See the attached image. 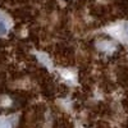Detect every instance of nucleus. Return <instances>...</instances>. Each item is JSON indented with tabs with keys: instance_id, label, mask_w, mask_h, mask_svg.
Returning a JSON list of instances; mask_svg holds the SVG:
<instances>
[{
	"instance_id": "obj_1",
	"label": "nucleus",
	"mask_w": 128,
	"mask_h": 128,
	"mask_svg": "<svg viewBox=\"0 0 128 128\" xmlns=\"http://www.w3.org/2000/svg\"><path fill=\"white\" fill-rule=\"evenodd\" d=\"M6 32V28H5V24L4 23H0V35H3Z\"/></svg>"
},
{
	"instance_id": "obj_2",
	"label": "nucleus",
	"mask_w": 128,
	"mask_h": 128,
	"mask_svg": "<svg viewBox=\"0 0 128 128\" xmlns=\"http://www.w3.org/2000/svg\"><path fill=\"white\" fill-rule=\"evenodd\" d=\"M127 34H128V28H127Z\"/></svg>"
}]
</instances>
